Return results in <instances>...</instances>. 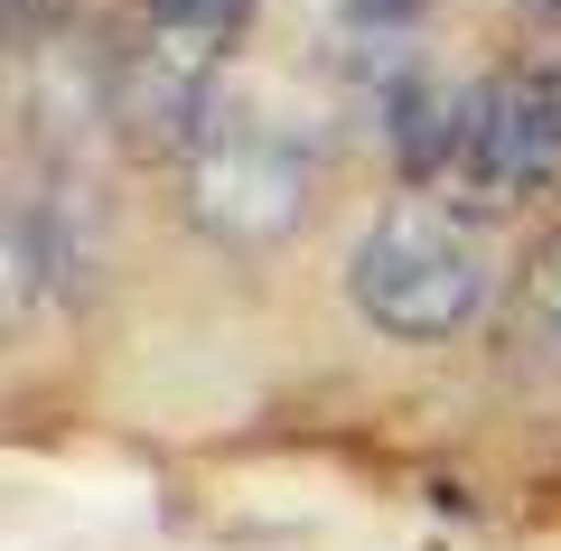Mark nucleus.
<instances>
[{"instance_id": "obj_1", "label": "nucleus", "mask_w": 561, "mask_h": 551, "mask_svg": "<svg viewBox=\"0 0 561 551\" xmlns=\"http://www.w3.org/2000/svg\"><path fill=\"white\" fill-rule=\"evenodd\" d=\"M346 299L375 336L402 346H431V336H459L486 299V234L459 197L440 187H402L375 206V225L346 253Z\"/></svg>"}, {"instance_id": "obj_2", "label": "nucleus", "mask_w": 561, "mask_h": 551, "mask_svg": "<svg viewBox=\"0 0 561 551\" xmlns=\"http://www.w3.org/2000/svg\"><path fill=\"white\" fill-rule=\"evenodd\" d=\"M319 206V140L262 103H216L179 150V216L225 253H272Z\"/></svg>"}, {"instance_id": "obj_3", "label": "nucleus", "mask_w": 561, "mask_h": 551, "mask_svg": "<svg viewBox=\"0 0 561 551\" xmlns=\"http://www.w3.org/2000/svg\"><path fill=\"white\" fill-rule=\"evenodd\" d=\"M421 177L459 206H524L561 187V66H505L421 113Z\"/></svg>"}, {"instance_id": "obj_4", "label": "nucleus", "mask_w": 561, "mask_h": 551, "mask_svg": "<svg viewBox=\"0 0 561 551\" xmlns=\"http://www.w3.org/2000/svg\"><path fill=\"white\" fill-rule=\"evenodd\" d=\"M253 0H131L113 47V122L140 159H179L216 113L225 57H234Z\"/></svg>"}, {"instance_id": "obj_5", "label": "nucleus", "mask_w": 561, "mask_h": 551, "mask_svg": "<svg viewBox=\"0 0 561 551\" xmlns=\"http://www.w3.org/2000/svg\"><path fill=\"white\" fill-rule=\"evenodd\" d=\"M505 336L524 355H542V365H561V225L524 253L515 290H505Z\"/></svg>"}, {"instance_id": "obj_6", "label": "nucleus", "mask_w": 561, "mask_h": 551, "mask_svg": "<svg viewBox=\"0 0 561 551\" xmlns=\"http://www.w3.org/2000/svg\"><path fill=\"white\" fill-rule=\"evenodd\" d=\"M421 0H346V20L356 28H393V20H412Z\"/></svg>"}, {"instance_id": "obj_7", "label": "nucleus", "mask_w": 561, "mask_h": 551, "mask_svg": "<svg viewBox=\"0 0 561 551\" xmlns=\"http://www.w3.org/2000/svg\"><path fill=\"white\" fill-rule=\"evenodd\" d=\"M57 20V0H10V38H28V28Z\"/></svg>"}, {"instance_id": "obj_8", "label": "nucleus", "mask_w": 561, "mask_h": 551, "mask_svg": "<svg viewBox=\"0 0 561 551\" xmlns=\"http://www.w3.org/2000/svg\"><path fill=\"white\" fill-rule=\"evenodd\" d=\"M534 10H561V0H534Z\"/></svg>"}]
</instances>
